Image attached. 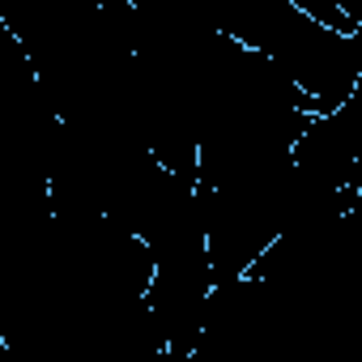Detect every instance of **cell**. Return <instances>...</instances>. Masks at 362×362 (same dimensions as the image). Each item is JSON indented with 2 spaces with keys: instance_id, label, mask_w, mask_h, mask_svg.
<instances>
[{
  "instance_id": "7a4b0ae2",
  "label": "cell",
  "mask_w": 362,
  "mask_h": 362,
  "mask_svg": "<svg viewBox=\"0 0 362 362\" xmlns=\"http://www.w3.org/2000/svg\"><path fill=\"white\" fill-rule=\"evenodd\" d=\"M337 5H341V9H345V18L362 30V0H337Z\"/></svg>"
},
{
  "instance_id": "6da1fadb",
  "label": "cell",
  "mask_w": 362,
  "mask_h": 362,
  "mask_svg": "<svg viewBox=\"0 0 362 362\" xmlns=\"http://www.w3.org/2000/svg\"><path fill=\"white\" fill-rule=\"evenodd\" d=\"M239 39L264 52L311 98L315 115L337 111L362 77V30H332L294 0H269Z\"/></svg>"
}]
</instances>
